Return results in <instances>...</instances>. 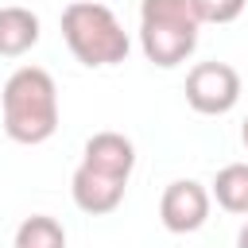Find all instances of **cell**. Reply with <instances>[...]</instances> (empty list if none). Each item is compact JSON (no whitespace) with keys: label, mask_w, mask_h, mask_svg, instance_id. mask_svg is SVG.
<instances>
[{"label":"cell","mask_w":248,"mask_h":248,"mask_svg":"<svg viewBox=\"0 0 248 248\" xmlns=\"http://www.w3.org/2000/svg\"><path fill=\"white\" fill-rule=\"evenodd\" d=\"M209 194L225 213H248V163L221 167L213 186H209Z\"/></svg>","instance_id":"cell-9"},{"label":"cell","mask_w":248,"mask_h":248,"mask_svg":"<svg viewBox=\"0 0 248 248\" xmlns=\"http://www.w3.org/2000/svg\"><path fill=\"white\" fill-rule=\"evenodd\" d=\"M124 190H128L124 178L101 174V170H93V167H85V163H78V170H74V178H70V198H74V205H78L81 213H89V217L112 213V209L124 202Z\"/></svg>","instance_id":"cell-6"},{"label":"cell","mask_w":248,"mask_h":248,"mask_svg":"<svg viewBox=\"0 0 248 248\" xmlns=\"http://www.w3.org/2000/svg\"><path fill=\"white\" fill-rule=\"evenodd\" d=\"M81 163L101 170V174H112V178H132V167H136V147L128 136L120 132H97L85 140L81 147Z\"/></svg>","instance_id":"cell-7"},{"label":"cell","mask_w":248,"mask_h":248,"mask_svg":"<svg viewBox=\"0 0 248 248\" xmlns=\"http://www.w3.org/2000/svg\"><path fill=\"white\" fill-rule=\"evenodd\" d=\"M198 12L190 0H143L140 4V46L159 70H174L198 46Z\"/></svg>","instance_id":"cell-3"},{"label":"cell","mask_w":248,"mask_h":248,"mask_svg":"<svg viewBox=\"0 0 248 248\" xmlns=\"http://www.w3.org/2000/svg\"><path fill=\"white\" fill-rule=\"evenodd\" d=\"M12 248H66V229L50 213H31L19 221Z\"/></svg>","instance_id":"cell-10"},{"label":"cell","mask_w":248,"mask_h":248,"mask_svg":"<svg viewBox=\"0 0 248 248\" xmlns=\"http://www.w3.org/2000/svg\"><path fill=\"white\" fill-rule=\"evenodd\" d=\"M240 101V74L229 62H198L186 74V105L202 116H225Z\"/></svg>","instance_id":"cell-4"},{"label":"cell","mask_w":248,"mask_h":248,"mask_svg":"<svg viewBox=\"0 0 248 248\" xmlns=\"http://www.w3.org/2000/svg\"><path fill=\"white\" fill-rule=\"evenodd\" d=\"M39 35H43V27H39V16L31 8H19V4L0 8V58L27 54L39 43Z\"/></svg>","instance_id":"cell-8"},{"label":"cell","mask_w":248,"mask_h":248,"mask_svg":"<svg viewBox=\"0 0 248 248\" xmlns=\"http://www.w3.org/2000/svg\"><path fill=\"white\" fill-rule=\"evenodd\" d=\"M240 143H244V147H248V120H244V124H240Z\"/></svg>","instance_id":"cell-13"},{"label":"cell","mask_w":248,"mask_h":248,"mask_svg":"<svg viewBox=\"0 0 248 248\" xmlns=\"http://www.w3.org/2000/svg\"><path fill=\"white\" fill-rule=\"evenodd\" d=\"M62 39L81 66H120L132 50L128 31L101 0H74L62 12Z\"/></svg>","instance_id":"cell-2"},{"label":"cell","mask_w":248,"mask_h":248,"mask_svg":"<svg viewBox=\"0 0 248 248\" xmlns=\"http://www.w3.org/2000/svg\"><path fill=\"white\" fill-rule=\"evenodd\" d=\"M202 23H232L248 0H190Z\"/></svg>","instance_id":"cell-11"},{"label":"cell","mask_w":248,"mask_h":248,"mask_svg":"<svg viewBox=\"0 0 248 248\" xmlns=\"http://www.w3.org/2000/svg\"><path fill=\"white\" fill-rule=\"evenodd\" d=\"M4 132L16 143H46L58 132V85L43 66H19L0 93Z\"/></svg>","instance_id":"cell-1"},{"label":"cell","mask_w":248,"mask_h":248,"mask_svg":"<svg viewBox=\"0 0 248 248\" xmlns=\"http://www.w3.org/2000/svg\"><path fill=\"white\" fill-rule=\"evenodd\" d=\"M209 205H213V194L194 182V178H174L163 198H159V221L167 232H198L205 221H209Z\"/></svg>","instance_id":"cell-5"},{"label":"cell","mask_w":248,"mask_h":248,"mask_svg":"<svg viewBox=\"0 0 248 248\" xmlns=\"http://www.w3.org/2000/svg\"><path fill=\"white\" fill-rule=\"evenodd\" d=\"M236 248H248V221H244L240 232H236Z\"/></svg>","instance_id":"cell-12"}]
</instances>
